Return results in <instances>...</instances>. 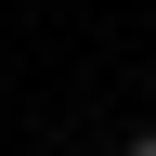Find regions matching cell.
Returning <instances> with one entry per match:
<instances>
[{"label":"cell","instance_id":"obj_1","mask_svg":"<svg viewBox=\"0 0 156 156\" xmlns=\"http://www.w3.org/2000/svg\"><path fill=\"white\" fill-rule=\"evenodd\" d=\"M130 156H156V130H143V143H130Z\"/></svg>","mask_w":156,"mask_h":156}]
</instances>
